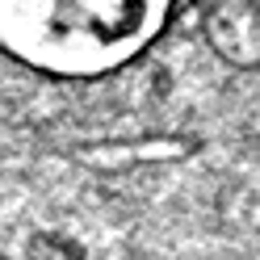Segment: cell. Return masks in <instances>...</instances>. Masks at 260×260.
I'll list each match as a JSON object with an SVG mask.
<instances>
[{
  "label": "cell",
  "mask_w": 260,
  "mask_h": 260,
  "mask_svg": "<svg viewBox=\"0 0 260 260\" xmlns=\"http://www.w3.org/2000/svg\"><path fill=\"white\" fill-rule=\"evenodd\" d=\"M176 0H0V51L42 76L96 80L164 34Z\"/></svg>",
  "instance_id": "cell-1"
},
{
  "label": "cell",
  "mask_w": 260,
  "mask_h": 260,
  "mask_svg": "<svg viewBox=\"0 0 260 260\" xmlns=\"http://www.w3.org/2000/svg\"><path fill=\"white\" fill-rule=\"evenodd\" d=\"M206 38L222 59L260 68V0H218L206 17Z\"/></svg>",
  "instance_id": "cell-2"
},
{
  "label": "cell",
  "mask_w": 260,
  "mask_h": 260,
  "mask_svg": "<svg viewBox=\"0 0 260 260\" xmlns=\"http://www.w3.org/2000/svg\"><path fill=\"white\" fill-rule=\"evenodd\" d=\"M29 260H84V248L68 235H34L29 239Z\"/></svg>",
  "instance_id": "cell-3"
},
{
  "label": "cell",
  "mask_w": 260,
  "mask_h": 260,
  "mask_svg": "<svg viewBox=\"0 0 260 260\" xmlns=\"http://www.w3.org/2000/svg\"><path fill=\"white\" fill-rule=\"evenodd\" d=\"M0 260H5V256H0Z\"/></svg>",
  "instance_id": "cell-4"
}]
</instances>
